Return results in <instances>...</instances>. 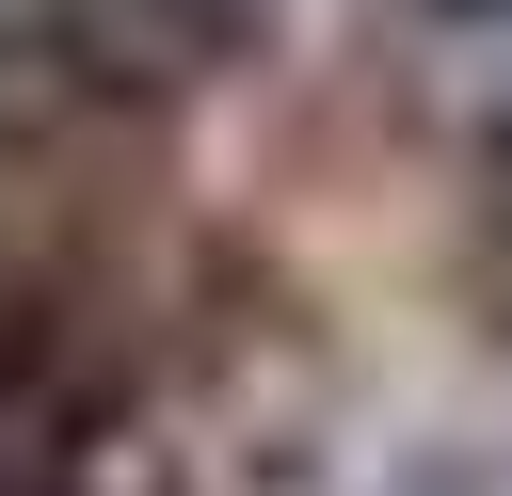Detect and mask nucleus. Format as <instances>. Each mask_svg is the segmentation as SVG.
Listing matches in <instances>:
<instances>
[{"label": "nucleus", "instance_id": "f03ea898", "mask_svg": "<svg viewBox=\"0 0 512 496\" xmlns=\"http://www.w3.org/2000/svg\"><path fill=\"white\" fill-rule=\"evenodd\" d=\"M400 496H496V480H480V464H416Z\"/></svg>", "mask_w": 512, "mask_h": 496}, {"label": "nucleus", "instance_id": "f257e3e1", "mask_svg": "<svg viewBox=\"0 0 512 496\" xmlns=\"http://www.w3.org/2000/svg\"><path fill=\"white\" fill-rule=\"evenodd\" d=\"M256 16H272V0H32V32H48L96 96H176V80L240 64Z\"/></svg>", "mask_w": 512, "mask_h": 496}, {"label": "nucleus", "instance_id": "7ed1b4c3", "mask_svg": "<svg viewBox=\"0 0 512 496\" xmlns=\"http://www.w3.org/2000/svg\"><path fill=\"white\" fill-rule=\"evenodd\" d=\"M432 16H464V32H512V0H432Z\"/></svg>", "mask_w": 512, "mask_h": 496}]
</instances>
